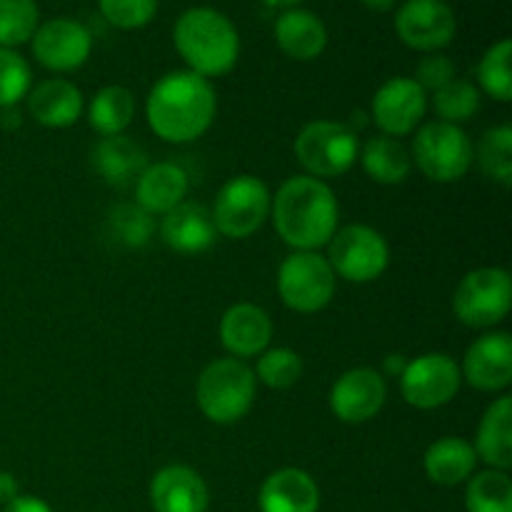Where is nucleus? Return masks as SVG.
<instances>
[{
	"mask_svg": "<svg viewBox=\"0 0 512 512\" xmlns=\"http://www.w3.org/2000/svg\"><path fill=\"white\" fill-rule=\"evenodd\" d=\"M273 338V320L260 305L238 303L220 318V343L233 358H255L265 353Z\"/></svg>",
	"mask_w": 512,
	"mask_h": 512,
	"instance_id": "f3484780",
	"label": "nucleus"
},
{
	"mask_svg": "<svg viewBox=\"0 0 512 512\" xmlns=\"http://www.w3.org/2000/svg\"><path fill=\"white\" fill-rule=\"evenodd\" d=\"M410 158L425 178L435 183H455L465 178L473 165V143L460 125L435 120L418 130Z\"/></svg>",
	"mask_w": 512,
	"mask_h": 512,
	"instance_id": "6e6552de",
	"label": "nucleus"
},
{
	"mask_svg": "<svg viewBox=\"0 0 512 512\" xmlns=\"http://www.w3.org/2000/svg\"><path fill=\"white\" fill-rule=\"evenodd\" d=\"M468 512H512V480L503 470H483L468 480L465 490Z\"/></svg>",
	"mask_w": 512,
	"mask_h": 512,
	"instance_id": "c85d7f7f",
	"label": "nucleus"
},
{
	"mask_svg": "<svg viewBox=\"0 0 512 512\" xmlns=\"http://www.w3.org/2000/svg\"><path fill=\"white\" fill-rule=\"evenodd\" d=\"M395 30L408 48L433 53L455 38L458 20L445 0H405L395 15Z\"/></svg>",
	"mask_w": 512,
	"mask_h": 512,
	"instance_id": "f8f14e48",
	"label": "nucleus"
},
{
	"mask_svg": "<svg viewBox=\"0 0 512 512\" xmlns=\"http://www.w3.org/2000/svg\"><path fill=\"white\" fill-rule=\"evenodd\" d=\"M433 105L443 123L460 125L480 110V93L473 83L455 78L440 90H435Z\"/></svg>",
	"mask_w": 512,
	"mask_h": 512,
	"instance_id": "2f4dec72",
	"label": "nucleus"
},
{
	"mask_svg": "<svg viewBox=\"0 0 512 512\" xmlns=\"http://www.w3.org/2000/svg\"><path fill=\"white\" fill-rule=\"evenodd\" d=\"M270 190L255 175H235L220 188L215 198L213 223L218 235L230 240H245L263 228L270 218Z\"/></svg>",
	"mask_w": 512,
	"mask_h": 512,
	"instance_id": "0eeeda50",
	"label": "nucleus"
},
{
	"mask_svg": "<svg viewBox=\"0 0 512 512\" xmlns=\"http://www.w3.org/2000/svg\"><path fill=\"white\" fill-rule=\"evenodd\" d=\"M338 278L318 250H295L278 270V293L295 313H320L333 300Z\"/></svg>",
	"mask_w": 512,
	"mask_h": 512,
	"instance_id": "423d86ee",
	"label": "nucleus"
},
{
	"mask_svg": "<svg viewBox=\"0 0 512 512\" xmlns=\"http://www.w3.org/2000/svg\"><path fill=\"white\" fill-rule=\"evenodd\" d=\"M108 230L118 245H125V248H143L150 240V235H153L155 223L153 215L145 213L140 205L123 203L115 205L113 213H110Z\"/></svg>",
	"mask_w": 512,
	"mask_h": 512,
	"instance_id": "72a5a7b5",
	"label": "nucleus"
},
{
	"mask_svg": "<svg viewBox=\"0 0 512 512\" xmlns=\"http://www.w3.org/2000/svg\"><path fill=\"white\" fill-rule=\"evenodd\" d=\"M512 43L508 38L495 43L488 53L483 55L478 65V80L488 95H493L500 103L512 100V73H510Z\"/></svg>",
	"mask_w": 512,
	"mask_h": 512,
	"instance_id": "473e14b6",
	"label": "nucleus"
},
{
	"mask_svg": "<svg viewBox=\"0 0 512 512\" xmlns=\"http://www.w3.org/2000/svg\"><path fill=\"white\" fill-rule=\"evenodd\" d=\"M363 3L368 5L370 10H375V13H388L395 5V0H363Z\"/></svg>",
	"mask_w": 512,
	"mask_h": 512,
	"instance_id": "79ce46f5",
	"label": "nucleus"
},
{
	"mask_svg": "<svg viewBox=\"0 0 512 512\" xmlns=\"http://www.w3.org/2000/svg\"><path fill=\"white\" fill-rule=\"evenodd\" d=\"M405 365H408V358H405V355H400V353H395V355H388V358H385L383 370H385V375L400 378V375H403V370H405Z\"/></svg>",
	"mask_w": 512,
	"mask_h": 512,
	"instance_id": "a19ab883",
	"label": "nucleus"
},
{
	"mask_svg": "<svg viewBox=\"0 0 512 512\" xmlns=\"http://www.w3.org/2000/svg\"><path fill=\"white\" fill-rule=\"evenodd\" d=\"M3 512H53L45 500L35 498V495H18L13 503H8Z\"/></svg>",
	"mask_w": 512,
	"mask_h": 512,
	"instance_id": "58836bf2",
	"label": "nucleus"
},
{
	"mask_svg": "<svg viewBox=\"0 0 512 512\" xmlns=\"http://www.w3.org/2000/svg\"><path fill=\"white\" fill-rule=\"evenodd\" d=\"M358 158L363 163L365 175L380 185L405 183V178L410 175V168H413L410 150L398 138H390V135L383 133L370 138L360 148Z\"/></svg>",
	"mask_w": 512,
	"mask_h": 512,
	"instance_id": "bb28decb",
	"label": "nucleus"
},
{
	"mask_svg": "<svg viewBox=\"0 0 512 512\" xmlns=\"http://www.w3.org/2000/svg\"><path fill=\"white\" fill-rule=\"evenodd\" d=\"M328 263L335 278L348 283H373L388 270V240L370 225H348L335 230L328 243Z\"/></svg>",
	"mask_w": 512,
	"mask_h": 512,
	"instance_id": "9d476101",
	"label": "nucleus"
},
{
	"mask_svg": "<svg viewBox=\"0 0 512 512\" xmlns=\"http://www.w3.org/2000/svg\"><path fill=\"white\" fill-rule=\"evenodd\" d=\"M258 503L260 512H318L320 488L305 470L283 468L265 478Z\"/></svg>",
	"mask_w": 512,
	"mask_h": 512,
	"instance_id": "6ab92c4d",
	"label": "nucleus"
},
{
	"mask_svg": "<svg viewBox=\"0 0 512 512\" xmlns=\"http://www.w3.org/2000/svg\"><path fill=\"white\" fill-rule=\"evenodd\" d=\"M268 5H273V8H293V5L303 3V0H265Z\"/></svg>",
	"mask_w": 512,
	"mask_h": 512,
	"instance_id": "37998d69",
	"label": "nucleus"
},
{
	"mask_svg": "<svg viewBox=\"0 0 512 512\" xmlns=\"http://www.w3.org/2000/svg\"><path fill=\"white\" fill-rule=\"evenodd\" d=\"M28 110L45 128H68L83 113V93L63 78H50L35 85L28 95Z\"/></svg>",
	"mask_w": 512,
	"mask_h": 512,
	"instance_id": "4be33fe9",
	"label": "nucleus"
},
{
	"mask_svg": "<svg viewBox=\"0 0 512 512\" xmlns=\"http://www.w3.org/2000/svg\"><path fill=\"white\" fill-rule=\"evenodd\" d=\"M188 173L178 163H153L135 180V205L148 215H165L188 195Z\"/></svg>",
	"mask_w": 512,
	"mask_h": 512,
	"instance_id": "412c9836",
	"label": "nucleus"
},
{
	"mask_svg": "<svg viewBox=\"0 0 512 512\" xmlns=\"http://www.w3.org/2000/svg\"><path fill=\"white\" fill-rule=\"evenodd\" d=\"M478 163L490 180L500 185L512 183V128L500 125V128L488 130L478 145Z\"/></svg>",
	"mask_w": 512,
	"mask_h": 512,
	"instance_id": "c756f323",
	"label": "nucleus"
},
{
	"mask_svg": "<svg viewBox=\"0 0 512 512\" xmlns=\"http://www.w3.org/2000/svg\"><path fill=\"white\" fill-rule=\"evenodd\" d=\"M160 235L168 248L185 255L205 253L218 240L213 215L200 203H180L178 208L165 213Z\"/></svg>",
	"mask_w": 512,
	"mask_h": 512,
	"instance_id": "aec40b11",
	"label": "nucleus"
},
{
	"mask_svg": "<svg viewBox=\"0 0 512 512\" xmlns=\"http://www.w3.org/2000/svg\"><path fill=\"white\" fill-rule=\"evenodd\" d=\"M303 375V360L290 348H268L258 355L255 380L270 390H288Z\"/></svg>",
	"mask_w": 512,
	"mask_h": 512,
	"instance_id": "7c9ffc66",
	"label": "nucleus"
},
{
	"mask_svg": "<svg viewBox=\"0 0 512 512\" xmlns=\"http://www.w3.org/2000/svg\"><path fill=\"white\" fill-rule=\"evenodd\" d=\"M463 375L460 365L445 353H425L408 360L400 375V393L405 403L418 410H435L458 395Z\"/></svg>",
	"mask_w": 512,
	"mask_h": 512,
	"instance_id": "9b49d317",
	"label": "nucleus"
},
{
	"mask_svg": "<svg viewBox=\"0 0 512 512\" xmlns=\"http://www.w3.org/2000/svg\"><path fill=\"white\" fill-rule=\"evenodd\" d=\"M173 43L190 73L220 78L238 63L240 38L235 25L213 8H190L178 18Z\"/></svg>",
	"mask_w": 512,
	"mask_h": 512,
	"instance_id": "7ed1b4c3",
	"label": "nucleus"
},
{
	"mask_svg": "<svg viewBox=\"0 0 512 512\" xmlns=\"http://www.w3.org/2000/svg\"><path fill=\"white\" fill-rule=\"evenodd\" d=\"M93 168L113 188H128L148 168V155L128 135H110L95 145Z\"/></svg>",
	"mask_w": 512,
	"mask_h": 512,
	"instance_id": "5701e85b",
	"label": "nucleus"
},
{
	"mask_svg": "<svg viewBox=\"0 0 512 512\" xmlns=\"http://www.w3.org/2000/svg\"><path fill=\"white\" fill-rule=\"evenodd\" d=\"M90 50H93V38L78 20H48L33 33V55L40 65L55 73L78 70L90 58Z\"/></svg>",
	"mask_w": 512,
	"mask_h": 512,
	"instance_id": "2eb2a0df",
	"label": "nucleus"
},
{
	"mask_svg": "<svg viewBox=\"0 0 512 512\" xmlns=\"http://www.w3.org/2000/svg\"><path fill=\"white\" fill-rule=\"evenodd\" d=\"M478 465L473 443L463 438H440L425 450L423 468L430 483L455 488L460 483H468Z\"/></svg>",
	"mask_w": 512,
	"mask_h": 512,
	"instance_id": "393cba45",
	"label": "nucleus"
},
{
	"mask_svg": "<svg viewBox=\"0 0 512 512\" xmlns=\"http://www.w3.org/2000/svg\"><path fill=\"white\" fill-rule=\"evenodd\" d=\"M255 390H258V380H255L253 368H248L238 358H220L200 373L195 398L210 423L233 425L250 413L255 403Z\"/></svg>",
	"mask_w": 512,
	"mask_h": 512,
	"instance_id": "20e7f679",
	"label": "nucleus"
},
{
	"mask_svg": "<svg viewBox=\"0 0 512 512\" xmlns=\"http://www.w3.org/2000/svg\"><path fill=\"white\" fill-rule=\"evenodd\" d=\"M275 40L288 58L315 60L328 45V30L318 15L293 8L275 20Z\"/></svg>",
	"mask_w": 512,
	"mask_h": 512,
	"instance_id": "a878e982",
	"label": "nucleus"
},
{
	"mask_svg": "<svg viewBox=\"0 0 512 512\" xmlns=\"http://www.w3.org/2000/svg\"><path fill=\"white\" fill-rule=\"evenodd\" d=\"M30 93V65L13 48H0V110L15 108Z\"/></svg>",
	"mask_w": 512,
	"mask_h": 512,
	"instance_id": "c9c22d12",
	"label": "nucleus"
},
{
	"mask_svg": "<svg viewBox=\"0 0 512 512\" xmlns=\"http://www.w3.org/2000/svg\"><path fill=\"white\" fill-rule=\"evenodd\" d=\"M100 13L120 30H135L148 25L158 13V0H98Z\"/></svg>",
	"mask_w": 512,
	"mask_h": 512,
	"instance_id": "e433bc0d",
	"label": "nucleus"
},
{
	"mask_svg": "<svg viewBox=\"0 0 512 512\" xmlns=\"http://www.w3.org/2000/svg\"><path fill=\"white\" fill-rule=\"evenodd\" d=\"M273 223L285 245L295 250H318L338 230V198L325 180L295 175L275 193Z\"/></svg>",
	"mask_w": 512,
	"mask_h": 512,
	"instance_id": "f03ea898",
	"label": "nucleus"
},
{
	"mask_svg": "<svg viewBox=\"0 0 512 512\" xmlns=\"http://www.w3.org/2000/svg\"><path fill=\"white\" fill-rule=\"evenodd\" d=\"M38 30L35 0H0V48H13Z\"/></svg>",
	"mask_w": 512,
	"mask_h": 512,
	"instance_id": "f704fd0d",
	"label": "nucleus"
},
{
	"mask_svg": "<svg viewBox=\"0 0 512 512\" xmlns=\"http://www.w3.org/2000/svg\"><path fill=\"white\" fill-rule=\"evenodd\" d=\"M512 305V280L503 268L470 270L458 283L453 295V310L468 328H493Z\"/></svg>",
	"mask_w": 512,
	"mask_h": 512,
	"instance_id": "1a4fd4ad",
	"label": "nucleus"
},
{
	"mask_svg": "<svg viewBox=\"0 0 512 512\" xmlns=\"http://www.w3.org/2000/svg\"><path fill=\"white\" fill-rule=\"evenodd\" d=\"M358 153V133L335 120H313L295 138V158L310 178L318 180L348 173Z\"/></svg>",
	"mask_w": 512,
	"mask_h": 512,
	"instance_id": "39448f33",
	"label": "nucleus"
},
{
	"mask_svg": "<svg viewBox=\"0 0 512 512\" xmlns=\"http://www.w3.org/2000/svg\"><path fill=\"white\" fill-rule=\"evenodd\" d=\"M135 118V98L123 85H108L98 90L88 108V123L103 138L123 135Z\"/></svg>",
	"mask_w": 512,
	"mask_h": 512,
	"instance_id": "cd10ccee",
	"label": "nucleus"
},
{
	"mask_svg": "<svg viewBox=\"0 0 512 512\" xmlns=\"http://www.w3.org/2000/svg\"><path fill=\"white\" fill-rule=\"evenodd\" d=\"M475 455L493 470L512 468V400L508 395L485 410L475 435Z\"/></svg>",
	"mask_w": 512,
	"mask_h": 512,
	"instance_id": "b1692460",
	"label": "nucleus"
},
{
	"mask_svg": "<svg viewBox=\"0 0 512 512\" xmlns=\"http://www.w3.org/2000/svg\"><path fill=\"white\" fill-rule=\"evenodd\" d=\"M388 398V385L383 373L373 368H353L335 380L330 390V410L335 418L348 425L373 420L383 410Z\"/></svg>",
	"mask_w": 512,
	"mask_h": 512,
	"instance_id": "4468645a",
	"label": "nucleus"
},
{
	"mask_svg": "<svg viewBox=\"0 0 512 512\" xmlns=\"http://www.w3.org/2000/svg\"><path fill=\"white\" fill-rule=\"evenodd\" d=\"M460 375L480 393H498L512 383V338L485 333L465 350Z\"/></svg>",
	"mask_w": 512,
	"mask_h": 512,
	"instance_id": "dca6fc26",
	"label": "nucleus"
},
{
	"mask_svg": "<svg viewBox=\"0 0 512 512\" xmlns=\"http://www.w3.org/2000/svg\"><path fill=\"white\" fill-rule=\"evenodd\" d=\"M218 98L213 85L190 70L163 75L145 100L150 130L168 143H190L213 125Z\"/></svg>",
	"mask_w": 512,
	"mask_h": 512,
	"instance_id": "f257e3e1",
	"label": "nucleus"
},
{
	"mask_svg": "<svg viewBox=\"0 0 512 512\" xmlns=\"http://www.w3.org/2000/svg\"><path fill=\"white\" fill-rule=\"evenodd\" d=\"M450 80H455V63L445 55H428V58L420 60L418 65V78L415 83L428 93V90H440L443 85H448Z\"/></svg>",
	"mask_w": 512,
	"mask_h": 512,
	"instance_id": "4c0bfd02",
	"label": "nucleus"
},
{
	"mask_svg": "<svg viewBox=\"0 0 512 512\" xmlns=\"http://www.w3.org/2000/svg\"><path fill=\"white\" fill-rule=\"evenodd\" d=\"M18 495H20V488H18V480H15V475L0 470V505L5 508V505L13 503Z\"/></svg>",
	"mask_w": 512,
	"mask_h": 512,
	"instance_id": "ea45409f",
	"label": "nucleus"
},
{
	"mask_svg": "<svg viewBox=\"0 0 512 512\" xmlns=\"http://www.w3.org/2000/svg\"><path fill=\"white\" fill-rule=\"evenodd\" d=\"M150 505L155 512H205L210 493L198 470L188 465H168L150 483Z\"/></svg>",
	"mask_w": 512,
	"mask_h": 512,
	"instance_id": "a211bd4d",
	"label": "nucleus"
},
{
	"mask_svg": "<svg viewBox=\"0 0 512 512\" xmlns=\"http://www.w3.org/2000/svg\"><path fill=\"white\" fill-rule=\"evenodd\" d=\"M428 93L415 83V78H390L378 88L373 98V120L383 135L403 138L413 133L425 118Z\"/></svg>",
	"mask_w": 512,
	"mask_h": 512,
	"instance_id": "ddd939ff",
	"label": "nucleus"
}]
</instances>
